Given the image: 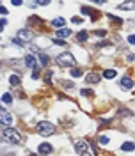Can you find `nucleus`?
Listing matches in <instances>:
<instances>
[{"instance_id": "obj_9", "label": "nucleus", "mask_w": 135, "mask_h": 156, "mask_svg": "<svg viewBox=\"0 0 135 156\" xmlns=\"http://www.w3.org/2000/svg\"><path fill=\"white\" fill-rule=\"evenodd\" d=\"M25 64L29 66L30 69H37V64H36V59H34V55H27V57H25Z\"/></svg>"}, {"instance_id": "obj_21", "label": "nucleus", "mask_w": 135, "mask_h": 156, "mask_svg": "<svg viewBox=\"0 0 135 156\" xmlns=\"http://www.w3.org/2000/svg\"><path fill=\"white\" fill-rule=\"evenodd\" d=\"M121 7H123V9H131V7H135V2H126V4H123Z\"/></svg>"}, {"instance_id": "obj_15", "label": "nucleus", "mask_w": 135, "mask_h": 156, "mask_svg": "<svg viewBox=\"0 0 135 156\" xmlns=\"http://www.w3.org/2000/svg\"><path fill=\"white\" fill-rule=\"evenodd\" d=\"M87 37H89V34H87L85 30H80V32L77 34V39H78L80 43H84V41H87Z\"/></svg>"}, {"instance_id": "obj_14", "label": "nucleus", "mask_w": 135, "mask_h": 156, "mask_svg": "<svg viewBox=\"0 0 135 156\" xmlns=\"http://www.w3.org/2000/svg\"><path fill=\"white\" fill-rule=\"evenodd\" d=\"M121 149H123V151H133V149H135V144H133V142H130V140H128V142H123Z\"/></svg>"}, {"instance_id": "obj_16", "label": "nucleus", "mask_w": 135, "mask_h": 156, "mask_svg": "<svg viewBox=\"0 0 135 156\" xmlns=\"http://www.w3.org/2000/svg\"><path fill=\"white\" fill-rule=\"evenodd\" d=\"M37 59H39V62H41L43 66H46V64H48V55H44V53H39V55H37Z\"/></svg>"}, {"instance_id": "obj_24", "label": "nucleus", "mask_w": 135, "mask_h": 156, "mask_svg": "<svg viewBox=\"0 0 135 156\" xmlns=\"http://www.w3.org/2000/svg\"><path fill=\"white\" fill-rule=\"evenodd\" d=\"M64 83V89H73V83L71 82H62Z\"/></svg>"}, {"instance_id": "obj_18", "label": "nucleus", "mask_w": 135, "mask_h": 156, "mask_svg": "<svg viewBox=\"0 0 135 156\" xmlns=\"http://www.w3.org/2000/svg\"><path fill=\"white\" fill-rule=\"evenodd\" d=\"M9 83H11L13 87H18V85H20V78H18L16 75H13V76L9 78Z\"/></svg>"}, {"instance_id": "obj_5", "label": "nucleus", "mask_w": 135, "mask_h": 156, "mask_svg": "<svg viewBox=\"0 0 135 156\" xmlns=\"http://www.w3.org/2000/svg\"><path fill=\"white\" fill-rule=\"evenodd\" d=\"M0 121H2V124H4L6 128H9L11 122H13V117H11V114L7 112L6 108H0Z\"/></svg>"}, {"instance_id": "obj_27", "label": "nucleus", "mask_w": 135, "mask_h": 156, "mask_svg": "<svg viewBox=\"0 0 135 156\" xmlns=\"http://www.w3.org/2000/svg\"><path fill=\"white\" fill-rule=\"evenodd\" d=\"M94 34H96V36H105V34H107V32H105V30H96V32H94Z\"/></svg>"}, {"instance_id": "obj_22", "label": "nucleus", "mask_w": 135, "mask_h": 156, "mask_svg": "<svg viewBox=\"0 0 135 156\" xmlns=\"http://www.w3.org/2000/svg\"><path fill=\"white\" fill-rule=\"evenodd\" d=\"M98 140H100V144H103V146H105V144H108V137H105V135H101Z\"/></svg>"}, {"instance_id": "obj_10", "label": "nucleus", "mask_w": 135, "mask_h": 156, "mask_svg": "<svg viewBox=\"0 0 135 156\" xmlns=\"http://www.w3.org/2000/svg\"><path fill=\"white\" fill-rule=\"evenodd\" d=\"M85 82L87 83H100V75L98 73H91L85 76Z\"/></svg>"}, {"instance_id": "obj_26", "label": "nucleus", "mask_w": 135, "mask_h": 156, "mask_svg": "<svg viewBox=\"0 0 135 156\" xmlns=\"http://www.w3.org/2000/svg\"><path fill=\"white\" fill-rule=\"evenodd\" d=\"M71 21H73V23H82V20H80V18H77V16H75V18H71Z\"/></svg>"}, {"instance_id": "obj_17", "label": "nucleus", "mask_w": 135, "mask_h": 156, "mask_svg": "<svg viewBox=\"0 0 135 156\" xmlns=\"http://www.w3.org/2000/svg\"><path fill=\"white\" fill-rule=\"evenodd\" d=\"M70 73H71V76H75V78H78V76H82V75H84V71H82V69H78V68H73Z\"/></svg>"}, {"instance_id": "obj_4", "label": "nucleus", "mask_w": 135, "mask_h": 156, "mask_svg": "<svg viewBox=\"0 0 135 156\" xmlns=\"http://www.w3.org/2000/svg\"><path fill=\"white\" fill-rule=\"evenodd\" d=\"M77 153H78L80 156H94L91 146H89L85 140H78V142H77Z\"/></svg>"}, {"instance_id": "obj_28", "label": "nucleus", "mask_w": 135, "mask_h": 156, "mask_svg": "<svg viewBox=\"0 0 135 156\" xmlns=\"http://www.w3.org/2000/svg\"><path fill=\"white\" fill-rule=\"evenodd\" d=\"M0 14H2V16H6V14H7V11H6V7H0Z\"/></svg>"}, {"instance_id": "obj_11", "label": "nucleus", "mask_w": 135, "mask_h": 156, "mask_svg": "<svg viewBox=\"0 0 135 156\" xmlns=\"http://www.w3.org/2000/svg\"><path fill=\"white\" fill-rule=\"evenodd\" d=\"M64 23H66L64 18H55V20L52 21V25H53L55 29H59V30H60V27H64Z\"/></svg>"}, {"instance_id": "obj_19", "label": "nucleus", "mask_w": 135, "mask_h": 156, "mask_svg": "<svg viewBox=\"0 0 135 156\" xmlns=\"http://www.w3.org/2000/svg\"><path fill=\"white\" fill-rule=\"evenodd\" d=\"M2 101H4V103H11V101H13V99H11V94H9V92H6V94L2 96Z\"/></svg>"}, {"instance_id": "obj_8", "label": "nucleus", "mask_w": 135, "mask_h": 156, "mask_svg": "<svg viewBox=\"0 0 135 156\" xmlns=\"http://www.w3.org/2000/svg\"><path fill=\"white\" fill-rule=\"evenodd\" d=\"M18 39L29 41V39H32V32H30V30H27V29H21V30L18 32Z\"/></svg>"}, {"instance_id": "obj_7", "label": "nucleus", "mask_w": 135, "mask_h": 156, "mask_svg": "<svg viewBox=\"0 0 135 156\" xmlns=\"http://www.w3.org/2000/svg\"><path fill=\"white\" fill-rule=\"evenodd\" d=\"M131 87H133V80L131 78H128V76L121 78V89L123 91H128V89H131Z\"/></svg>"}, {"instance_id": "obj_20", "label": "nucleus", "mask_w": 135, "mask_h": 156, "mask_svg": "<svg viewBox=\"0 0 135 156\" xmlns=\"http://www.w3.org/2000/svg\"><path fill=\"white\" fill-rule=\"evenodd\" d=\"M80 94H82V96H94L91 91H89V89H82V91H80Z\"/></svg>"}, {"instance_id": "obj_6", "label": "nucleus", "mask_w": 135, "mask_h": 156, "mask_svg": "<svg viewBox=\"0 0 135 156\" xmlns=\"http://www.w3.org/2000/svg\"><path fill=\"white\" fill-rule=\"evenodd\" d=\"M39 154H43V156H46V154H50L52 151H53V147L50 146V144H46V142H43V144H39Z\"/></svg>"}, {"instance_id": "obj_3", "label": "nucleus", "mask_w": 135, "mask_h": 156, "mask_svg": "<svg viewBox=\"0 0 135 156\" xmlns=\"http://www.w3.org/2000/svg\"><path fill=\"white\" fill-rule=\"evenodd\" d=\"M37 133H39L41 137H50V135H53V133H55V126L52 122L43 121V122L37 124Z\"/></svg>"}, {"instance_id": "obj_1", "label": "nucleus", "mask_w": 135, "mask_h": 156, "mask_svg": "<svg viewBox=\"0 0 135 156\" xmlns=\"http://www.w3.org/2000/svg\"><path fill=\"white\" fill-rule=\"evenodd\" d=\"M57 64L60 66V68H71V66L75 64V57L70 53V52H64L60 55H57Z\"/></svg>"}, {"instance_id": "obj_2", "label": "nucleus", "mask_w": 135, "mask_h": 156, "mask_svg": "<svg viewBox=\"0 0 135 156\" xmlns=\"http://www.w3.org/2000/svg\"><path fill=\"white\" fill-rule=\"evenodd\" d=\"M4 139L9 142V144H21V137H20V133L13 128H4Z\"/></svg>"}, {"instance_id": "obj_25", "label": "nucleus", "mask_w": 135, "mask_h": 156, "mask_svg": "<svg viewBox=\"0 0 135 156\" xmlns=\"http://www.w3.org/2000/svg\"><path fill=\"white\" fill-rule=\"evenodd\" d=\"M128 43L130 44H135V34L133 36H128Z\"/></svg>"}, {"instance_id": "obj_29", "label": "nucleus", "mask_w": 135, "mask_h": 156, "mask_svg": "<svg viewBox=\"0 0 135 156\" xmlns=\"http://www.w3.org/2000/svg\"><path fill=\"white\" fill-rule=\"evenodd\" d=\"M11 4H13V6H21V2H20V0H13Z\"/></svg>"}, {"instance_id": "obj_12", "label": "nucleus", "mask_w": 135, "mask_h": 156, "mask_svg": "<svg viewBox=\"0 0 135 156\" xmlns=\"http://www.w3.org/2000/svg\"><path fill=\"white\" fill-rule=\"evenodd\" d=\"M116 75H117L116 69H105L103 71V78H116Z\"/></svg>"}, {"instance_id": "obj_13", "label": "nucleus", "mask_w": 135, "mask_h": 156, "mask_svg": "<svg viewBox=\"0 0 135 156\" xmlns=\"http://www.w3.org/2000/svg\"><path fill=\"white\" fill-rule=\"evenodd\" d=\"M68 36H71V29H60V30H57V37H68Z\"/></svg>"}, {"instance_id": "obj_23", "label": "nucleus", "mask_w": 135, "mask_h": 156, "mask_svg": "<svg viewBox=\"0 0 135 156\" xmlns=\"http://www.w3.org/2000/svg\"><path fill=\"white\" fill-rule=\"evenodd\" d=\"M55 44H59V46H66V41H62V39H55Z\"/></svg>"}]
</instances>
